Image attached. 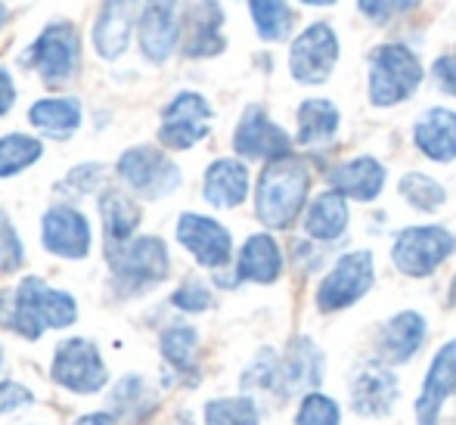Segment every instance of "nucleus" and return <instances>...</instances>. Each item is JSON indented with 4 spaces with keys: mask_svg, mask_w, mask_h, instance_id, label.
I'll list each match as a JSON object with an SVG mask.
<instances>
[{
    "mask_svg": "<svg viewBox=\"0 0 456 425\" xmlns=\"http://www.w3.org/2000/svg\"><path fill=\"white\" fill-rule=\"evenodd\" d=\"M31 125L53 140H69L81 125V102L78 100H37L28 112Z\"/></svg>",
    "mask_w": 456,
    "mask_h": 425,
    "instance_id": "cd10ccee",
    "label": "nucleus"
},
{
    "mask_svg": "<svg viewBox=\"0 0 456 425\" xmlns=\"http://www.w3.org/2000/svg\"><path fill=\"white\" fill-rule=\"evenodd\" d=\"M177 0H146L140 16V50L146 60L165 62L181 37V22L175 19Z\"/></svg>",
    "mask_w": 456,
    "mask_h": 425,
    "instance_id": "a211bd4d",
    "label": "nucleus"
},
{
    "mask_svg": "<svg viewBox=\"0 0 456 425\" xmlns=\"http://www.w3.org/2000/svg\"><path fill=\"white\" fill-rule=\"evenodd\" d=\"M282 274V252L273 242V236L255 233L240 252V264H236V276L252 282H273Z\"/></svg>",
    "mask_w": 456,
    "mask_h": 425,
    "instance_id": "393cba45",
    "label": "nucleus"
},
{
    "mask_svg": "<svg viewBox=\"0 0 456 425\" xmlns=\"http://www.w3.org/2000/svg\"><path fill=\"white\" fill-rule=\"evenodd\" d=\"M115 420H125V422H140L152 407H156V397L152 391L146 388V382L140 376H125L118 385H115Z\"/></svg>",
    "mask_w": 456,
    "mask_h": 425,
    "instance_id": "c756f323",
    "label": "nucleus"
},
{
    "mask_svg": "<svg viewBox=\"0 0 456 425\" xmlns=\"http://www.w3.org/2000/svg\"><path fill=\"white\" fill-rule=\"evenodd\" d=\"M12 100H16V87H12V78L6 69H0V115L10 112Z\"/></svg>",
    "mask_w": 456,
    "mask_h": 425,
    "instance_id": "37998d69",
    "label": "nucleus"
},
{
    "mask_svg": "<svg viewBox=\"0 0 456 425\" xmlns=\"http://www.w3.org/2000/svg\"><path fill=\"white\" fill-rule=\"evenodd\" d=\"M53 379L62 388L75 391V395H94V391H100L102 385H106L109 372L94 341L69 339L56 347Z\"/></svg>",
    "mask_w": 456,
    "mask_h": 425,
    "instance_id": "6e6552de",
    "label": "nucleus"
},
{
    "mask_svg": "<svg viewBox=\"0 0 456 425\" xmlns=\"http://www.w3.org/2000/svg\"><path fill=\"white\" fill-rule=\"evenodd\" d=\"M342 422V413H338V404L326 395H307L298 407V416H295V425H338Z\"/></svg>",
    "mask_w": 456,
    "mask_h": 425,
    "instance_id": "c9c22d12",
    "label": "nucleus"
},
{
    "mask_svg": "<svg viewBox=\"0 0 456 425\" xmlns=\"http://www.w3.org/2000/svg\"><path fill=\"white\" fill-rule=\"evenodd\" d=\"M22 242H19V233L12 230L10 217L0 211V274H10L22 264Z\"/></svg>",
    "mask_w": 456,
    "mask_h": 425,
    "instance_id": "e433bc0d",
    "label": "nucleus"
},
{
    "mask_svg": "<svg viewBox=\"0 0 456 425\" xmlns=\"http://www.w3.org/2000/svg\"><path fill=\"white\" fill-rule=\"evenodd\" d=\"M401 196L407 199L413 208L419 211H435L444 205L447 192L444 186L438 184V180H432L428 174H407V177H401Z\"/></svg>",
    "mask_w": 456,
    "mask_h": 425,
    "instance_id": "f704fd0d",
    "label": "nucleus"
},
{
    "mask_svg": "<svg viewBox=\"0 0 456 425\" xmlns=\"http://www.w3.org/2000/svg\"><path fill=\"white\" fill-rule=\"evenodd\" d=\"M35 401L28 388H22L19 382H0V413H10V410L28 407Z\"/></svg>",
    "mask_w": 456,
    "mask_h": 425,
    "instance_id": "ea45409f",
    "label": "nucleus"
},
{
    "mask_svg": "<svg viewBox=\"0 0 456 425\" xmlns=\"http://www.w3.org/2000/svg\"><path fill=\"white\" fill-rule=\"evenodd\" d=\"M41 75L50 85H60L69 81L78 72V35H75V25L69 22H53L44 29V35L37 37V44L31 47Z\"/></svg>",
    "mask_w": 456,
    "mask_h": 425,
    "instance_id": "9b49d317",
    "label": "nucleus"
},
{
    "mask_svg": "<svg viewBox=\"0 0 456 425\" xmlns=\"http://www.w3.org/2000/svg\"><path fill=\"white\" fill-rule=\"evenodd\" d=\"M41 242L47 252L60 255V257H85L91 252V227H87L85 215L69 205L60 208H50L41 221Z\"/></svg>",
    "mask_w": 456,
    "mask_h": 425,
    "instance_id": "dca6fc26",
    "label": "nucleus"
},
{
    "mask_svg": "<svg viewBox=\"0 0 456 425\" xmlns=\"http://www.w3.org/2000/svg\"><path fill=\"white\" fill-rule=\"evenodd\" d=\"M0 357H4V354H0Z\"/></svg>",
    "mask_w": 456,
    "mask_h": 425,
    "instance_id": "09e8293b",
    "label": "nucleus"
},
{
    "mask_svg": "<svg viewBox=\"0 0 456 425\" xmlns=\"http://www.w3.org/2000/svg\"><path fill=\"white\" fill-rule=\"evenodd\" d=\"M372 286V255L348 252L336 261V267L323 276L317 292L320 311H342L361 301Z\"/></svg>",
    "mask_w": 456,
    "mask_h": 425,
    "instance_id": "1a4fd4ad",
    "label": "nucleus"
},
{
    "mask_svg": "<svg viewBox=\"0 0 456 425\" xmlns=\"http://www.w3.org/2000/svg\"><path fill=\"white\" fill-rule=\"evenodd\" d=\"M4 22H6V10H4V4H0V29H4Z\"/></svg>",
    "mask_w": 456,
    "mask_h": 425,
    "instance_id": "de8ad7c7",
    "label": "nucleus"
},
{
    "mask_svg": "<svg viewBox=\"0 0 456 425\" xmlns=\"http://www.w3.org/2000/svg\"><path fill=\"white\" fill-rule=\"evenodd\" d=\"M357 10H361L363 16L376 25L391 22V16H395V10H391L388 0H357Z\"/></svg>",
    "mask_w": 456,
    "mask_h": 425,
    "instance_id": "79ce46f5",
    "label": "nucleus"
},
{
    "mask_svg": "<svg viewBox=\"0 0 456 425\" xmlns=\"http://www.w3.org/2000/svg\"><path fill=\"white\" fill-rule=\"evenodd\" d=\"M199 351V332L192 326H171L162 332V354L175 370L192 372Z\"/></svg>",
    "mask_w": 456,
    "mask_h": 425,
    "instance_id": "473e14b6",
    "label": "nucleus"
},
{
    "mask_svg": "<svg viewBox=\"0 0 456 425\" xmlns=\"http://www.w3.org/2000/svg\"><path fill=\"white\" fill-rule=\"evenodd\" d=\"M432 75H435V81H438L444 94L456 96V47H453V53L438 56V60H435Z\"/></svg>",
    "mask_w": 456,
    "mask_h": 425,
    "instance_id": "a19ab883",
    "label": "nucleus"
},
{
    "mask_svg": "<svg viewBox=\"0 0 456 425\" xmlns=\"http://www.w3.org/2000/svg\"><path fill=\"white\" fill-rule=\"evenodd\" d=\"M233 146H236V152L246 159H267V162H273V159L289 156L292 140H289V134L282 131L280 125H273V121L267 119L265 109L248 106L246 112H242V121L236 125Z\"/></svg>",
    "mask_w": 456,
    "mask_h": 425,
    "instance_id": "f8f14e48",
    "label": "nucleus"
},
{
    "mask_svg": "<svg viewBox=\"0 0 456 425\" xmlns=\"http://www.w3.org/2000/svg\"><path fill=\"white\" fill-rule=\"evenodd\" d=\"M397 395V376L379 360H366L357 366L351 379V404L361 416H388L395 407Z\"/></svg>",
    "mask_w": 456,
    "mask_h": 425,
    "instance_id": "2eb2a0df",
    "label": "nucleus"
},
{
    "mask_svg": "<svg viewBox=\"0 0 456 425\" xmlns=\"http://www.w3.org/2000/svg\"><path fill=\"white\" fill-rule=\"evenodd\" d=\"M388 4H391V10H395V16H401V12L416 10V6H419V0H388Z\"/></svg>",
    "mask_w": 456,
    "mask_h": 425,
    "instance_id": "a18cd8bd",
    "label": "nucleus"
},
{
    "mask_svg": "<svg viewBox=\"0 0 456 425\" xmlns=\"http://www.w3.org/2000/svg\"><path fill=\"white\" fill-rule=\"evenodd\" d=\"M100 215H102V227H106L109 242L131 240V233L140 224V208L125 196V192H115V190H109L100 196Z\"/></svg>",
    "mask_w": 456,
    "mask_h": 425,
    "instance_id": "c85d7f7f",
    "label": "nucleus"
},
{
    "mask_svg": "<svg viewBox=\"0 0 456 425\" xmlns=\"http://www.w3.org/2000/svg\"><path fill=\"white\" fill-rule=\"evenodd\" d=\"M134 12H137V0H102L100 19L94 25V47L102 60H115L125 53L134 29Z\"/></svg>",
    "mask_w": 456,
    "mask_h": 425,
    "instance_id": "aec40b11",
    "label": "nucleus"
},
{
    "mask_svg": "<svg viewBox=\"0 0 456 425\" xmlns=\"http://www.w3.org/2000/svg\"><path fill=\"white\" fill-rule=\"evenodd\" d=\"M109 264L125 292H143L168 276L171 257L159 236H140V240L109 242Z\"/></svg>",
    "mask_w": 456,
    "mask_h": 425,
    "instance_id": "7ed1b4c3",
    "label": "nucleus"
},
{
    "mask_svg": "<svg viewBox=\"0 0 456 425\" xmlns=\"http://www.w3.org/2000/svg\"><path fill=\"white\" fill-rule=\"evenodd\" d=\"M44 156V143L25 134H6L0 140V177H12V174L25 171Z\"/></svg>",
    "mask_w": 456,
    "mask_h": 425,
    "instance_id": "7c9ffc66",
    "label": "nucleus"
},
{
    "mask_svg": "<svg viewBox=\"0 0 456 425\" xmlns=\"http://www.w3.org/2000/svg\"><path fill=\"white\" fill-rule=\"evenodd\" d=\"M118 174L131 190L146 199L168 196L181 186V168L156 146H134L118 159Z\"/></svg>",
    "mask_w": 456,
    "mask_h": 425,
    "instance_id": "0eeeda50",
    "label": "nucleus"
},
{
    "mask_svg": "<svg viewBox=\"0 0 456 425\" xmlns=\"http://www.w3.org/2000/svg\"><path fill=\"white\" fill-rule=\"evenodd\" d=\"M456 391V339L447 341L438 354H435L432 366L422 382V395L416 401V422L419 425H438L441 407Z\"/></svg>",
    "mask_w": 456,
    "mask_h": 425,
    "instance_id": "f3484780",
    "label": "nucleus"
},
{
    "mask_svg": "<svg viewBox=\"0 0 456 425\" xmlns=\"http://www.w3.org/2000/svg\"><path fill=\"white\" fill-rule=\"evenodd\" d=\"M208 127H211L208 100L192 94V90H183V94H177L175 100L168 102V109H165L159 137H162V143L171 146V150H190V146H196L199 140L208 134Z\"/></svg>",
    "mask_w": 456,
    "mask_h": 425,
    "instance_id": "9d476101",
    "label": "nucleus"
},
{
    "mask_svg": "<svg viewBox=\"0 0 456 425\" xmlns=\"http://www.w3.org/2000/svg\"><path fill=\"white\" fill-rule=\"evenodd\" d=\"M205 199L215 208H236L246 202L248 196V171L236 159H217L208 171H205Z\"/></svg>",
    "mask_w": 456,
    "mask_h": 425,
    "instance_id": "5701e85b",
    "label": "nucleus"
},
{
    "mask_svg": "<svg viewBox=\"0 0 456 425\" xmlns=\"http://www.w3.org/2000/svg\"><path fill=\"white\" fill-rule=\"evenodd\" d=\"M345 227H348V205H345V196L338 190L320 192L305 215L307 236L320 242H332L345 233Z\"/></svg>",
    "mask_w": 456,
    "mask_h": 425,
    "instance_id": "a878e982",
    "label": "nucleus"
},
{
    "mask_svg": "<svg viewBox=\"0 0 456 425\" xmlns=\"http://www.w3.org/2000/svg\"><path fill=\"white\" fill-rule=\"evenodd\" d=\"M301 4H307V6H330V4H336V0H301Z\"/></svg>",
    "mask_w": 456,
    "mask_h": 425,
    "instance_id": "49530a36",
    "label": "nucleus"
},
{
    "mask_svg": "<svg viewBox=\"0 0 456 425\" xmlns=\"http://www.w3.org/2000/svg\"><path fill=\"white\" fill-rule=\"evenodd\" d=\"M75 425H115V413H91V416H81Z\"/></svg>",
    "mask_w": 456,
    "mask_h": 425,
    "instance_id": "c03bdc74",
    "label": "nucleus"
},
{
    "mask_svg": "<svg viewBox=\"0 0 456 425\" xmlns=\"http://www.w3.org/2000/svg\"><path fill=\"white\" fill-rule=\"evenodd\" d=\"M252 22L265 41H282L292 29V10L286 0H248Z\"/></svg>",
    "mask_w": 456,
    "mask_h": 425,
    "instance_id": "2f4dec72",
    "label": "nucleus"
},
{
    "mask_svg": "<svg viewBox=\"0 0 456 425\" xmlns=\"http://www.w3.org/2000/svg\"><path fill=\"white\" fill-rule=\"evenodd\" d=\"M422 81V66L416 53L403 44H382L370 56V100L372 106H397L413 96Z\"/></svg>",
    "mask_w": 456,
    "mask_h": 425,
    "instance_id": "20e7f679",
    "label": "nucleus"
},
{
    "mask_svg": "<svg viewBox=\"0 0 456 425\" xmlns=\"http://www.w3.org/2000/svg\"><path fill=\"white\" fill-rule=\"evenodd\" d=\"M338 134V109L330 100H305L298 106V143L307 150L332 143Z\"/></svg>",
    "mask_w": 456,
    "mask_h": 425,
    "instance_id": "bb28decb",
    "label": "nucleus"
},
{
    "mask_svg": "<svg viewBox=\"0 0 456 425\" xmlns=\"http://www.w3.org/2000/svg\"><path fill=\"white\" fill-rule=\"evenodd\" d=\"M413 140L422 156L432 162H453L456 159V112L451 109H428L413 127Z\"/></svg>",
    "mask_w": 456,
    "mask_h": 425,
    "instance_id": "412c9836",
    "label": "nucleus"
},
{
    "mask_svg": "<svg viewBox=\"0 0 456 425\" xmlns=\"http://www.w3.org/2000/svg\"><path fill=\"white\" fill-rule=\"evenodd\" d=\"M323 382V354L307 336H298L280 357L276 372V397H292L298 391H311Z\"/></svg>",
    "mask_w": 456,
    "mask_h": 425,
    "instance_id": "ddd939ff",
    "label": "nucleus"
},
{
    "mask_svg": "<svg viewBox=\"0 0 456 425\" xmlns=\"http://www.w3.org/2000/svg\"><path fill=\"white\" fill-rule=\"evenodd\" d=\"M224 10L217 0H196V4L186 10L183 22V53L192 60H202V56H215L224 50Z\"/></svg>",
    "mask_w": 456,
    "mask_h": 425,
    "instance_id": "6ab92c4d",
    "label": "nucleus"
},
{
    "mask_svg": "<svg viewBox=\"0 0 456 425\" xmlns=\"http://www.w3.org/2000/svg\"><path fill=\"white\" fill-rule=\"evenodd\" d=\"M205 425H258V407L248 397H217L205 407Z\"/></svg>",
    "mask_w": 456,
    "mask_h": 425,
    "instance_id": "72a5a7b5",
    "label": "nucleus"
},
{
    "mask_svg": "<svg viewBox=\"0 0 456 425\" xmlns=\"http://www.w3.org/2000/svg\"><path fill=\"white\" fill-rule=\"evenodd\" d=\"M338 62V37L326 22H314L295 37L289 69L298 85H323Z\"/></svg>",
    "mask_w": 456,
    "mask_h": 425,
    "instance_id": "423d86ee",
    "label": "nucleus"
},
{
    "mask_svg": "<svg viewBox=\"0 0 456 425\" xmlns=\"http://www.w3.org/2000/svg\"><path fill=\"white\" fill-rule=\"evenodd\" d=\"M10 295V307H4L0 298V323L16 330L19 336L35 341L44 330H62V326L78 320V305L69 292L50 289L44 280L28 276L19 282L16 292Z\"/></svg>",
    "mask_w": 456,
    "mask_h": 425,
    "instance_id": "f257e3e1",
    "label": "nucleus"
},
{
    "mask_svg": "<svg viewBox=\"0 0 456 425\" xmlns=\"http://www.w3.org/2000/svg\"><path fill=\"white\" fill-rule=\"evenodd\" d=\"M171 305L181 307V311H186V314H199V311H205V307H211V292H208L205 282L190 280V282H183L175 295H171Z\"/></svg>",
    "mask_w": 456,
    "mask_h": 425,
    "instance_id": "4c0bfd02",
    "label": "nucleus"
},
{
    "mask_svg": "<svg viewBox=\"0 0 456 425\" xmlns=\"http://www.w3.org/2000/svg\"><path fill=\"white\" fill-rule=\"evenodd\" d=\"M456 252V236L444 227H410L395 240L391 257L407 276H428Z\"/></svg>",
    "mask_w": 456,
    "mask_h": 425,
    "instance_id": "39448f33",
    "label": "nucleus"
},
{
    "mask_svg": "<svg viewBox=\"0 0 456 425\" xmlns=\"http://www.w3.org/2000/svg\"><path fill=\"white\" fill-rule=\"evenodd\" d=\"M307 186H311V174L301 159L282 156L273 159L258 180V192H255V211L267 227H289L305 208Z\"/></svg>",
    "mask_w": 456,
    "mask_h": 425,
    "instance_id": "f03ea898",
    "label": "nucleus"
},
{
    "mask_svg": "<svg viewBox=\"0 0 456 425\" xmlns=\"http://www.w3.org/2000/svg\"><path fill=\"white\" fill-rule=\"evenodd\" d=\"M426 332H428V326H426V320H422V314L401 311L382 326L379 345H382V354L391 360V364H407V360L422 347Z\"/></svg>",
    "mask_w": 456,
    "mask_h": 425,
    "instance_id": "b1692460",
    "label": "nucleus"
},
{
    "mask_svg": "<svg viewBox=\"0 0 456 425\" xmlns=\"http://www.w3.org/2000/svg\"><path fill=\"white\" fill-rule=\"evenodd\" d=\"M100 177H102L100 165H81V168H75L66 177V186L75 192V196H87V192H91L94 186L100 184Z\"/></svg>",
    "mask_w": 456,
    "mask_h": 425,
    "instance_id": "58836bf2",
    "label": "nucleus"
},
{
    "mask_svg": "<svg viewBox=\"0 0 456 425\" xmlns=\"http://www.w3.org/2000/svg\"><path fill=\"white\" fill-rule=\"evenodd\" d=\"M177 240L202 267L211 270L224 267L230 261V252H233V240H230L227 227H221L205 215H183L177 221Z\"/></svg>",
    "mask_w": 456,
    "mask_h": 425,
    "instance_id": "4468645a",
    "label": "nucleus"
},
{
    "mask_svg": "<svg viewBox=\"0 0 456 425\" xmlns=\"http://www.w3.org/2000/svg\"><path fill=\"white\" fill-rule=\"evenodd\" d=\"M330 184L342 196L357 199V202H372L385 186V168L382 162H376L370 156L351 159V162H342L338 168L330 171Z\"/></svg>",
    "mask_w": 456,
    "mask_h": 425,
    "instance_id": "4be33fe9",
    "label": "nucleus"
}]
</instances>
